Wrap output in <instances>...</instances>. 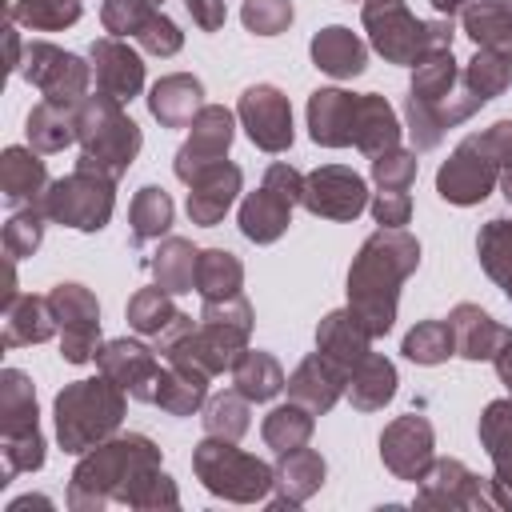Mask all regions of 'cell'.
<instances>
[{
    "label": "cell",
    "instance_id": "obj_42",
    "mask_svg": "<svg viewBox=\"0 0 512 512\" xmlns=\"http://www.w3.org/2000/svg\"><path fill=\"white\" fill-rule=\"evenodd\" d=\"M204 392H208V376H200V372H188V368H176V364H172V372H164V380H160L156 404H160L164 412H172V416H188V412H196V408H200Z\"/></svg>",
    "mask_w": 512,
    "mask_h": 512
},
{
    "label": "cell",
    "instance_id": "obj_12",
    "mask_svg": "<svg viewBox=\"0 0 512 512\" xmlns=\"http://www.w3.org/2000/svg\"><path fill=\"white\" fill-rule=\"evenodd\" d=\"M304 196V176L288 164H272L264 184L240 204V232L256 244H272L292 216V204H300Z\"/></svg>",
    "mask_w": 512,
    "mask_h": 512
},
{
    "label": "cell",
    "instance_id": "obj_8",
    "mask_svg": "<svg viewBox=\"0 0 512 512\" xmlns=\"http://www.w3.org/2000/svg\"><path fill=\"white\" fill-rule=\"evenodd\" d=\"M0 432H4V480L8 484L16 472H32L44 464V440L36 424V392L32 380L16 368L0 372Z\"/></svg>",
    "mask_w": 512,
    "mask_h": 512
},
{
    "label": "cell",
    "instance_id": "obj_31",
    "mask_svg": "<svg viewBox=\"0 0 512 512\" xmlns=\"http://www.w3.org/2000/svg\"><path fill=\"white\" fill-rule=\"evenodd\" d=\"M480 440L496 464V488H512V400L488 404V412L480 420ZM500 504H512V492Z\"/></svg>",
    "mask_w": 512,
    "mask_h": 512
},
{
    "label": "cell",
    "instance_id": "obj_6",
    "mask_svg": "<svg viewBox=\"0 0 512 512\" xmlns=\"http://www.w3.org/2000/svg\"><path fill=\"white\" fill-rule=\"evenodd\" d=\"M364 28L376 52L392 64L416 68L424 56L452 48V16L424 24L404 8V0H364Z\"/></svg>",
    "mask_w": 512,
    "mask_h": 512
},
{
    "label": "cell",
    "instance_id": "obj_5",
    "mask_svg": "<svg viewBox=\"0 0 512 512\" xmlns=\"http://www.w3.org/2000/svg\"><path fill=\"white\" fill-rule=\"evenodd\" d=\"M124 416V388L112 376L76 380L56 396V436L64 452H92Z\"/></svg>",
    "mask_w": 512,
    "mask_h": 512
},
{
    "label": "cell",
    "instance_id": "obj_17",
    "mask_svg": "<svg viewBox=\"0 0 512 512\" xmlns=\"http://www.w3.org/2000/svg\"><path fill=\"white\" fill-rule=\"evenodd\" d=\"M96 360H100V372L112 376L128 396H136V400H156L164 372H160V360H156L144 344H136V340H108V344L96 352Z\"/></svg>",
    "mask_w": 512,
    "mask_h": 512
},
{
    "label": "cell",
    "instance_id": "obj_55",
    "mask_svg": "<svg viewBox=\"0 0 512 512\" xmlns=\"http://www.w3.org/2000/svg\"><path fill=\"white\" fill-rule=\"evenodd\" d=\"M496 372H500V380L512 388V332H504V340H500V348H496Z\"/></svg>",
    "mask_w": 512,
    "mask_h": 512
},
{
    "label": "cell",
    "instance_id": "obj_37",
    "mask_svg": "<svg viewBox=\"0 0 512 512\" xmlns=\"http://www.w3.org/2000/svg\"><path fill=\"white\" fill-rule=\"evenodd\" d=\"M196 256H200V252H196L188 240H180V236L164 240L160 252H156V260H152L156 284H160L164 292H192V288H196Z\"/></svg>",
    "mask_w": 512,
    "mask_h": 512
},
{
    "label": "cell",
    "instance_id": "obj_46",
    "mask_svg": "<svg viewBox=\"0 0 512 512\" xmlns=\"http://www.w3.org/2000/svg\"><path fill=\"white\" fill-rule=\"evenodd\" d=\"M464 76V84L488 104L492 96H500L504 88H508V76H512V68H508V56H500V52H488V48H480L472 60H468V68L460 72Z\"/></svg>",
    "mask_w": 512,
    "mask_h": 512
},
{
    "label": "cell",
    "instance_id": "obj_43",
    "mask_svg": "<svg viewBox=\"0 0 512 512\" xmlns=\"http://www.w3.org/2000/svg\"><path fill=\"white\" fill-rule=\"evenodd\" d=\"M80 0H16L8 8L12 20L28 24V28H40V32H56V28H68L80 20Z\"/></svg>",
    "mask_w": 512,
    "mask_h": 512
},
{
    "label": "cell",
    "instance_id": "obj_22",
    "mask_svg": "<svg viewBox=\"0 0 512 512\" xmlns=\"http://www.w3.org/2000/svg\"><path fill=\"white\" fill-rule=\"evenodd\" d=\"M344 384H348V372H344L336 360H328L324 352H312V356L292 372L288 392H292V400L304 404L308 412H328V408L336 404V396L344 392Z\"/></svg>",
    "mask_w": 512,
    "mask_h": 512
},
{
    "label": "cell",
    "instance_id": "obj_48",
    "mask_svg": "<svg viewBox=\"0 0 512 512\" xmlns=\"http://www.w3.org/2000/svg\"><path fill=\"white\" fill-rule=\"evenodd\" d=\"M244 400H248V396H240V392H224V396H216V400L208 404V412H204V428H208V436L240 440V436L248 432V408H244Z\"/></svg>",
    "mask_w": 512,
    "mask_h": 512
},
{
    "label": "cell",
    "instance_id": "obj_52",
    "mask_svg": "<svg viewBox=\"0 0 512 512\" xmlns=\"http://www.w3.org/2000/svg\"><path fill=\"white\" fill-rule=\"evenodd\" d=\"M136 40H140L148 52H156V56H172V52H180V44H184L180 28H176L164 12H152V16H148V24L136 32Z\"/></svg>",
    "mask_w": 512,
    "mask_h": 512
},
{
    "label": "cell",
    "instance_id": "obj_10",
    "mask_svg": "<svg viewBox=\"0 0 512 512\" xmlns=\"http://www.w3.org/2000/svg\"><path fill=\"white\" fill-rule=\"evenodd\" d=\"M192 464H196L204 488H212L216 496H228V500H260L276 484V472H268V464L232 448V440H220V436H208L196 448Z\"/></svg>",
    "mask_w": 512,
    "mask_h": 512
},
{
    "label": "cell",
    "instance_id": "obj_30",
    "mask_svg": "<svg viewBox=\"0 0 512 512\" xmlns=\"http://www.w3.org/2000/svg\"><path fill=\"white\" fill-rule=\"evenodd\" d=\"M464 32L476 40V48L512 60V0H472L464 8Z\"/></svg>",
    "mask_w": 512,
    "mask_h": 512
},
{
    "label": "cell",
    "instance_id": "obj_18",
    "mask_svg": "<svg viewBox=\"0 0 512 512\" xmlns=\"http://www.w3.org/2000/svg\"><path fill=\"white\" fill-rule=\"evenodd\" d=\"M380 456L400 480H424L432 468V428L424 416H400L380 436Z\"/></svg>",
    "mask_w": 512,
    "mask_h": 512
},
{
    "label": "cell",
    "instance_id": "obj_39",
    "mask_svg": "<svg viewBox=\"0 0 512 512\" xmlns=\"http://www.w3.org/2000/svg\"><path fill=\"white\" fill-rule=\"evenodd\" d=\"M480 264L512 300V220H488L480 232Z\"/></svg>",
    "mask_w": 512,
    "mask_h": 512
},
{
    "label": "cell",
    "instance_id": "obj_53",
    "mask_svg": "<svg viewBox=\"0 0 512 512\" xmlns=\"http://www.w3.org/2000/svg\"><path fill=\"white\" fill-rule=\"evenodd\" d=\"M372 216L380 220V228H400V224H408V216H412L408 192H388V188H380L376 200H372Z\"/></svg>",
    "mask_w": 512,
    "mask_h": 512
},
{
    "label": "cell",
    "instance_id": "obj_2",
    "mask_svg": "<svg viewBox=\"0 0 512 512\" xmlns=\"http://www.w3.org/2000/svg\"><path fill=\"white\" fill-rule=\"evenodd\" d=\"M420 244L404 228H380L364 240L348 272V312L372 332L384 336L396 320L400 284L416 272Z\"/></svg>",
    "mask_w": 512,
    "mask_h": 512
},
{
    "label": "cell",
    "instance_id": "obj_21",
    "mask_svg": "<svg viewBox=\"0 0 512 512\" xmlns=\"http://www.w3.org/2000/svg\"><path fill=\"white\" fill-rule=\"evenodd\" d=\"M0 192L12 208H28V204H40L44 192H48V168L44 160L36 156V148H4L0 156Z\"/></svg>",
    "mask_w": 512,
    "mask_h": 512
},
{
    "label": "cell",
    "instance_id": "obj_9",
    "mask_svg": "<svg viewBox=\"0 0 512 512\" xmlns=\"http://www.w3.org/2000/svg\"><path fill=\"white\" fill-rule=\"evenodd\" d=\"M44 216L80 232H100L112 216V176L88 164H76L68 176L52 180L44 200H40Z\"/></svg>",
    "mask_w": 512,
    "mask_h": 512
},
{
    "label": "cell",
    "instance_id": "obj_33",
    "mask_svg": "<svg viewBox=\"0 0 512 512\" xmlns=\"http://www.w3.org/2000/svg\"><path fill=\"white\" fill-rule=\"evenodd\" d=\"M480 480L460 464V460H440L432 476H424L420 504H480Z\"/></svg>",
    "mask_w": 512,
    "mask_h": 512
},
{
    "label": "cell",
    "instance_id": "obj_27",
    "mask_svg": "<svg viewBox=\"0 0 512 512\" xmlns=\"http://www.w3.org/2000/svg\"><path fill=\"white\" fill-rule=\"evenodd\" d=\"M448 328H452V344L464 360H492L504 340V328L476 304H456L448 316Z\"/></svg>",
    "mask_w": 512,
    "mask_h": 512
},
{
    "label": "cell",
    "instance_id": "obj_50",
    "mask_svg": "<svg viewBox=\"0 0 512 512\" xmlns=\"http://www.w3.org/2000/svg\"><path fill=\"white\" fill-rule=\"evenodd\" d=\"M372 176L388 192H408V184L416 180V156L404 148H388V152L372 156Z\"/></svg>",
    "mask_w": 512,
    "mask_h": 512
},
{
    "label": "cell",
    "instance_id": "obj_13",
    "mask_svg": "<svg viewBox=\"0 0 512 512\" xmlns=\"http://www.w3.org/2000/svg\"><path fill=\"white\" fill-rule=\"evenodd\" d=\"M48 304L60 324V348L68 364H88L96 360V340H100V304L84 284H56L48 292Z\"/></svg>",
    "mask_w": 512,
    "mask_h": 512
},
{
    "label": "cell",
    "instance_id": "obj_19",
    "mask_svg": "<svg viewBox=\"0 0 512 512\" xmlns=\"http://www.w3.org/2000/svg\"><path fill=\"white\" fill-rule=\"evenodd\" d=\"M92 76H96V88L112 100H132L144 84V64L140 56L120 40V36H104L92 44Z\"/></svg>",
    "mask_w": 512,
    "mask_h": 512
},
{
    "label": "cell",
    "instance_id": "obj_11",
    "mask_svg": "<svg viewBox=\"0 0 512 512\" xmlns=\"http://www.w3.org/2000/svg\"><path fill=\"white\" fill-rule=\"evenodd\" d=\"M20 76H24L28 84H36L40 96H44L48 104H60V108H72V112H76V108L88 100L92 68H88L80 56L56 48V44L32 40V44L24 48Z\"/></svg>",
    "mask_w": 512,
    "mask_h": 512
},
{
    "label": "cell",
    "instance_id": "obj_34",
    "mask_svg": "<svg viewBox=\"0 0 512 512\" xmlns=\"http://www.w3.org/2000/svg\"><path fill=\"white\" fill-rule=\"evenodd\" d=\"M72 140H76V112L72 108L40 100L28 112V144L36 152H64Z\"/></svg>",
    "mask_w": 512,
    "mask_h": 512
},
{
    "label": "cell",
    "instance_id": "obj_24",
    "mask_svg": "<svg viewBox=\"0 0 512 512\" xmlns=\"http://www.w3.org/2000/svg\"><path fill=\"white\" fill-rule=\"evenodd\" d=\"M200 96H204V88H200L196 76H188V72H172V76H164V80L152 84L148 108H152V116H156L164 128H184V124H192L196 112L204 108Z\"/></svg>",
    "mask_w": 512,
    "mask_h": 512
},
{
    "label": "cell",
    "instance_id": "obj_41",
    "mask_svg": "<svg viewBox=\"0 0 512 512\" xmlns=\"http://www.w3.org/2000/svg\"><path fill=\"white\" fill-rule=\"evenodd\" d=\"M308 436H312V416H308V408H300V404H280V408H272L268 420H264V440H268V448H276L280 456L304 448Z\"/></svg>",
    "mask_w": 512,
    "mask_h": 512
},
{
    "label": "cell",
    "instance_id": "obj_56",
    "mask_svg": "<svg viewBox=\"0 0 512 512\" xmlns=\"http://www.w3.org/2000/svg\"><path fill=\"white\" fill-rule=\"evenodd\" d=\"M432 4H436V8L444 12V16H452V12H460V8H468L472 0H432Z\"/></svg>",
    "mask_w": 512,
    "mask_h": 512
},
{
    "label": "cell",
    "instance_id": "obj_38",
    "mask_svg": "<svg viewBox=\"0 0 512 512\" xmlns=\"http://www.w3.org/2000/svg\"><path fill=\"white\" fill-rule=\"evenodd\" d=\"M324 480V460L312 452V448H296V452H284L280 468H276V484H280V500H292L300 504L308 492H316Z\"/></svg>",
    "mask_w": 512,
    "mask_h": 512
},
{
    "label": "cell",
    "instance_id": "obj_35",
    "mask_svg": "<svg viewBox=\"0 0 512 512\" xmlns=\"http://www.w3.org/2000/svg\"><path fill=\"white\" fill-rule=\"evenodd\" d=\"M232 380H236V392L248 396V400H272L280 388H288L284 368L268 352H248V348L232 364Z\"/></svg>",
    "mask_w": 512,
    "mask_h": 512
},
{
    "label": "cell",
    "instance_id": "obj_25",
    "mask_svg": "<svg viewBox=\"0 0 512 512\" xmlns=\"http://www.w3.org/2000/svg\"><path fill=\"white\" fill-rule=\"evenodd\" d=\"M352 144L368 156H380L388 148L400 144V124H396V112L384 96H356V120H352Z\"/></svg>",
    "mask_w": 512,
    "mask_h": 512
},
{
    "label": "cell",
    "instance_id": "obj_20",
    "mask_svg": "<svg viewBox=\"0 0 512 512\" xmlns=\"http://www.w3.org/2000/svg\"><path fill=\"white\" fill-rule=\"evenodd\" d=\"M240 192V168L228 164V160H216L208 164L204 172L192 176V192H188V216L204 228H212L236 200Z\"/></svg>",
    "mask_w": 512,
    "mask_h": 512
},
{
    "label": "cell",
    "instance_id": "obj_51",
    "mask_svg": "<svg viewBox=\"0 0 512 512\" xmlns=\"http://www.w3.org/2000/svg\"><path fill=\"white\" fill-rule=\"evenodd\" d=\"M240 16L256 36H276L292 24V0H244Z\"/></svg>",
    "mask_w": 512,
    "mask_h": 512
},
{
    "label": "cell",
    "instance_id": "obj_16",
    "mask_svg": "<svg viewBox=\"0 0 512 512\" xmlns=\"http://www.w3.org/2000/svg\"><path fill=\"white\" fill-rule=\"evenodd\" d=\"M228 144H232V112L220 108V104H204V108L196 112V120H192L188 144L176 152V176H180L184 184H192L196 172H204L208 164L224 160Z\"/></svg>",
    "mask_w": 512,
    "mask_h": 512
},
{
    "label": "cell",
    "instance_id": "obj_7",
    "mask_svg": "<svg viewBox=\"0 0 512 512\" xmlns=\"http://www.w3.org/2000/svg\"><path fill=\"white\" fill-rule=\"evenodd\" d=\"M76 140L84 148L80 164L108 172L112 180L128 172V164L140 152V128L124 116L120 100L96 92L76 108Z\"/></svg>",
    "mask_w": 512,
    "mask_h": 512
},
{
    "label": "cell",
    "instance_id": "obj_14",
    "mask_svg": "<svg viewBox=\"0 0 512 512\" xmlns=\"http://www.w3.org/2000/svg\"><path fill=\"white\" fill-rule=\"evenodd\" d=\"M300 204L316 216H328V220H352L364 212L368 204V188L364 180L344 168V164H324L316 168L312 176H304V196Z\"/></svg>",
    "mask_w": 512,
    "mask_h": 512
},
{
    "label": "cell",
    "instance_id": "obj_29",
    "mask_svg": "<svg viewBox=\"0 0 512 512\" xmlns=\"http://www.w3.org/2000/svg\"><path fill=\"white\" fill-rule=\"evenodd\" d=\"M312 60H316V68H324L328 76H340V80H344V76H360V72H364L368 48H364V40H360L356 32L332 24V28H324V32L312 36Z\"/></svg>",
    "mask_w": 512,
    "mask_h": 512
},
{
    "label": "cell",
    "instance_id": "obj_26",
    "mask_svg": "<svg viewBox=\"0 0 512 512\" xmlns=\"http://www.w3.org/2000/svg\"><path fill=\"white\" fill-rule=\"evenodd\" d=\"M56 312L48 304V296H16L12 304H4V348H20V344H44L56 332Z\"/></svg>",
    "mask_w": 512,
    "mask_h": 512
},
{
    "label": "cell",
    "instance_id": "obj_4",
    "mask_svg": "<svg viewBox=\"0 0 512 512\" xmlns=\"http://www.w3.org/2000/svg\"><path fill=\"white\" fill-rule=\"evenodd\" d=\"M504 172H512V120H500L480 136H468L436 172V192L448 204H476L492 192V184Z\"/></svg>",
    "mask_w": 512,
    "mask_h": 512
},
{
    "label": "cell",
    "instance_id": "obj_28",
    "mask_svg": "<svg viewBox=\"0 0 512 512\" xmlns=\"http://www.w3.org/2000/svg\"><path fill=\"white\" fill-rule=\"evenodd\" d=\"M368 340L372 332L352 316V312H328L320 320V332H316V344L328 360H336L344 372H352L364 356H368Z\"/></svg>",
    "mask_w": 512,
    "mask_h": 512
},
{
    "label": "cell",
    "instance_id": "obj_47",
    "mask_svg": "<svg viewBox=\"0 0 512 512\" xmlns=\"http://www.w3.org/2000/svg\"><path fill=\"white\" fill-rule=\"evenodd\" d=\"M44 208L40 204H28V208H20V212H12V220L4 224V252L12 256V260H24V256H32L36 248H40V240H44Z\"/></svg>",
    "mask_w": 512,
    "mask_h": 512
},
{
    "label": "cell",
    "instance_id": "obj_32",
    "mask_svg": "<svg viewBox=\"0 0 512 512\" xmlns=\"http://www.w3.org/2000/svg\"><path fill=\"white\" fill-rule=\"evenodd\" d=\"M392 392H396V368H392L384 356H376V352H368V356L348 372V396H352V404L364 408V412L384 408V404L392 400Z\"/></svg>",
    "mask_w": 512,
    "mask_h": 512
},
{
    "label": "cell",
    "instance_id": "obj_49",
    "mask_svg": "<svg viewBox=\"0 0 512 512\" xmlns=\"http://www.w3.org/2000/svg\"><path fill=\"white\" fill-rule=\"evenodd\" d=\"M156 4L160 0H104L100 20L112 36H136L148 24V16L156 12Z\"/></svg>",
    "mask_w": 512,
    "mask_h": 512
},
{
    "label": "cell",
    "instance_id": "obj_44",
    "mask_svg": "<svg viewBox=\"0 0 512 512\" xmlns=\"http://www.w3.org/2000/svg\"><path fill=\"white\" fill-rule=\"evenodd\" d=\"M180 312L172 308V300H168V292L156 284V288H140L132 300H128V324L136 328V332H144V336H160L172 320H176Z\"/></svg>",
    "mask_w": 512,
    "mask_h": 512
},
{
    "label": "cell",
    "instance_id": "obj_40",
    "mask_svg": "<svg viewBox=\"0 0 512 512\" xmlns=\"http://www.w3.org/2000/svg\"><path fill=\"white\" fill-rule=\"evenodd\" d=\"M128 216H132V240H136V244L156 240V236H164V232H168V224H172V200H168V192H164V188L144 184V188L136 192V200H132Z\"/></svg>",
    "mask_w": 512,
    "mask_h": 512
},
{
    "label": "cell",
    "instance_id": "obj_23",
    "mask_svg": "<svg viewBox=\"0 0 512 512\" xmlns=\"http://www.w3.org/2000/svg\"><path fill=\"white\" fill-rule=\"evenodd\" d=\"M352 120H356V92L340 88H320L308 100V128L316 144L344 148L352 144Z\"/></svg>",
    "mask_w": 512,
    "mask_h": 512
},
{
    "label": "cell",
    "instance_id": "obj_15",
    "mask_svg": "<svg viewBox=\"0 0 512 512\" xmlns=\"http://www.w3.org/2000/svg\"><path fill=\"white\" fill-rule=\"evenodd\" d=\"M240 120L252 136L256 148L264 152H284L292 144V108H288V96L272 84H252L244 96H240Z\"/></svg>",
    "mask_w": 512,
    "mask_h": 512
},
{
    "label": "cell",
    "instance_id": "obj_1",
    "mask_svg": "<svg viewBox=\"0 0 512 512\" xmlns=\"http://www.w3.org/2000/svg\"><path fill=\"white\" fill-rule=\"evenodd\" d=\"M104 500H124L136 508L176 504L168 476L160 472V452L144 436H120L96 444L72 472L68 504L72 508H100Z\"/></svg>",
    "mask_w": 512,
    "mask_h": 512
},
{
    "label": "cell",
    "instance_id": "obj_54",
    "mask_svg": "<svg viewBox=\"0 0 512 512\" xmlns=\"http://www.w3.org/2000/svg\"><path fill=\"white\" fill-rule=\"evenodd\" d=\"M192 20L204 28V32H216L224 24V0H184Z\"/></svg>",
    "mask_w": 512,
    "mask_h": 512
},
{
    "label": "cell",
    "instance_id": "obj_3",
    "mask_svg": "<svg viewBox=\"0 0 512 512\" xmlns=\"http://www.w3.org/2000/svg\"><path fill=\"white\" fill-rule=\"evenodd\" d=\"M484 100L464 84V76L456 72L452 48L432 52L416 64L412 76V92H408V132L416 140V148H432L440 144L444 128L468 120Z\"/></svg>",
    "mask_w": 512,
    "mask_h": 512
},
{
    "label": "cell",
    "instance_id": "obj_57",
    "mask_svg": "<svg viewBox=\"0 0 512 512\" xmlns=\"http://www.w3.org/2000/svg\"><path fill=\"white\" fill-rule=\"evenodd\" d=\"M500 188H504V196H508V204H512V172L500 176Z\"/></svg>",
    "mask_w": 512,
    "mask_h": 512
},
{
    "label": "cell",
    "instance_id": "obj_36",
    "mask_svg": "<svg viewBox=\"0 0 512 512\" xmlns=\"http://www.w3.org/2000/svg\"><path fill=\"white\" fill-rule=\"evenodd\" d=\"M240 280H244V268L232 252L224 248H208L196 256V292L204 300H224V296H236L240 292Z\"/></svg>",
    "mask_w": 512,
    "mask_h": 512
},
{
    "label": "cell",
    "instance_id": "obj_45",
    "mask_svg": "<svg viewBox=\"0 0 512 512\" xmlns=\"http://www.w3.org/2000/svg\"><path fill=\"white\" fill-rule=\"evenodd\" d=\"M452 352H456V344H452L448 320H424V324H416V328L404 336V356L416 360V364H440V360H448Z\"/></svg>",
    "mask_w": 512,
    "mask_h": 512
}]
</instances>
